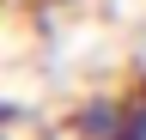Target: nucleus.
Instances as JSON below:
<instances>
[{
	"instance_id": "obj_1",
	"label": "nucleus",
	"mask_w": 146,
	"mask_h": 140,
	"mask_svg": "<svg viewBox=\"0 0 146 140\" xmlns=\"http://www.w3.org/2000/svg\"><path fill=\"white\" fill-rule=\"evenodd\" d=\"M128 110H134V98H122V92H98V98H85L79 110H73V140H116L122 134V122Z\"/></svg>"
}]
</instances>
